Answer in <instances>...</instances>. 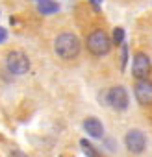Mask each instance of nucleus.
Wrapping results in <instances>:
<instances>
[{"instance_id": "nucleus-15", "label": "nucleus", "mask_w": 152, "mask_h": 157, "mask_svg": "<svg viewBox=\"0 0 152 157\" xmlns=\"http://www.w3.org/2000/svg\"><path fill=\"white\" fill-rule=\"evenodd\" d=\"M37 2H39V0H37Z\"/></svg>"}, {"instance_id": "nucleus-2", "label": "nucleus", "mask_w": 152, "mask_h": 157, "mask_svg": "<svg viewBox=\"0 0 152 157\" xmlns=\"http://www.w3.org/2000/svg\"><path fill=\"white\" fill-rule=\"evenodd\" d=\"M87 50L93 56H106L111 50V39L108 37V33L104 30H95L87 35Z\"/></svg>"}, {"instance_id": "nucleus-4", "label": "nucleus", "mask_w": 152, "mask_h": 157, "mask_svg": "<svg viewBox=\"0 0 152 157\" xmlns=\"http://www.w3.org/2000/svg\"><path fill=\"white\" fill-rule=\"evenodd\" d=\"M106 102H108L113 109L124 111V109L128 107V93H126V89L121 87V85L111 87V89L106 93Z\"/></svg>"}, {"instance_id": "nucleus-3", "label": "nucleus", "mask_w": 152, "mask_h": 157, "mask_svg": "<svg viewBox=\"0 0 152 157\" xmlns=\"http://www.w3.org/2000/svg\"><path fill=\"white\" fill-rule=\"evenodd\" d=\"M6 68L10 74H15V76H24L28 74L30 70V59L24 52L21 50H11L8 56H6Z\"/></svg>"}, {"instance_id": "nucleus-5", "label": "nucleus", "mask_w": 152, "mask_h": 157, "mask_svg": "<svg viewBox=\"0 0 152 157\" xmlns=\"http://www.w3.org/2000/svg\"><path fill=\"white\" fill-rule=\"evenodd\" d=\"M124 144H126V150L132 151V153H141L145 151L146 148V139H145V133L141 129H130L124 137Z\"/></svg>"}, {"instance_id": "nucleus-10", "label": "nucleus", "mask_w": 152, "mask_h": 157, "mask_svg": "<svg viewBox=\"0 0 152 157\" xmlns=\"http://www.w3.org/2000/svg\"><path fill=\"white\" fill-rule=\"evenodd\" d=\"M80 144H82V148H84V153H86L87 157H100V155H98V151L95 150V146H93L91 142H87L86 139H82V140H80Z\"/></svg>"}, {"instance_id": "nucleus-6", "label": "nucleus", "mask_w": 152, "mask_h": 157, "mask_svg": "<svg viewBox=\"0 0 152 157\" xmlns=\"http://www.w3.org/2000/svg\"><path fill=\"white\" fill-rule=\"evenodd\" d=\"M150 68H152L150 57H148L146 54H143V52L135 54L134 63H132V76L135 78V80H145V78H148Z\"/></svg>"}, {"instance_id": "nucleus-1", "label": "nucleus", "mask_w": 152, "mask_h": 157, "mask_svg": "<svg viewBox=\"0 0 152 157\" xmlns=\"http://www.w3.org/2000/svg\"><path fill=\"white\" fill-rule=\"evenodd\" d=\"M80 48H82L80 39L76 37L74 33H69V32L59 33L56 37V41H54V52L58 54V57H61L65 61L76 59L78 54H80Z\"/></svg>"}, {"instance_id": "nucleus-11", "label": "nucleus", "mask_w": 152, "mask_h": 157, "mask_svg": "<svg viewBox=\"0 0 152 157\" xmlns=\"http://www.w3.org/2000/svg\"><path fill=\"white\" fill-rule=\"evenodd\" d=\"M113 43L115 44H122L124 43V30L122 28H115L113 30Z\"/></svg>"}, {"instance_id": "nucleus-7", "label": "nucleus", "mask_w": 152, "mask_h": 157, "mask_svg": "<svg viewBox=\"0 0 152 157\" xmlns=\"http://www.w3.org/2000/svg\"><path fill=\"white\" fill-rule=\"evenodd\" d=\"M134 94L141 105H150L152 104V82H148L146 78L137 80V83L134 85Z\"/></svg>"}, {"instance_id": "nucleus-14", "label": "nucleus", "mask_w": 152, "mask_h": 157, "mask_svg": "<svg viewBox=\"0 0 152 157\" xmlns=\"http://www.w3.org/2000/svg\"><path fill=\"white\" fill-rule=\"evenodd\" d=\"M91 2H93V4H95V6H98V4H100V2H102V0H91Z\"/></svg>"}, {"instance_id": "nucleus-12", "label": "nucleus", "mask_w": 152, "mask_h": 157, "mask_svg": "<svg viewBox=\"0 0 152 157\" xmlns=\"http://www.w3.org/2000/svg\"><path fill=\"white\" fill-rule=\"evenodd\" d=\"M8 157H28L24 151H21V150H13V151H10V155Z\"/></svg>"}, {"instance_id": "nucleus-13", "label": "nucleus", "mask_w": 152, "mask_h": 157, "mask_svg": "<svg viewBox=\"0 0 152 157\" xmlns=\"http://www.w3.org/2000/svg\"><path fill=\"white\" fill-rule=\"evenodd\" d=\"M6 39H8V32H6L4 28H0V44H2Z\"/></svg>"}, {"instance_id": "nucleus-9", "label": "nucleus", "mask_w": 152, "mask_h": 157, "mask_svg": "<svg viewBox=\"0 0 152 157\" xmlns=\"http://www.w3.org/2000/svg\"><path fill=\"white\" fill-rule=\"evenodd\" d=\"M37 10H39V13H43V15H52V13H56V11L59 10V6L54 2V0H39Z\"/></svg>"}, {"instance_id": "nucleus-8", "label": "nucleus", "mask_w": 152, "mask_h": 157, "mask_svg": "<svg viewBox=\"0 0 152 157\" xmlns=\"http://www.w3.org/2000/svg\"><path fill=\"white\" fill-rule=\"evenodd\" d=\"M84 129H86V133H87L89 137H93V139H100V137L104 135V126H102V122H100L98 118H95V117H89V118L84 120Z\"/></svg>"}]
</instances>
